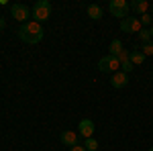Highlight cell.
Masks as SVG:
<instances>
[{
	"label": "cell",
	"instance_id": "3957f363",
	"mask_svg": "<svg viewBox=\"0 0 153 151\" xmlns=\"http://www.w3.org/2000/svg\"><path fill=\"white\" fill-rule=\"evenodd\" d=\"M118 68H120V61H118L114 55H110V53L104 55V57L98 61V71H100V74H112V71L117 74Z\"/></svg>",
	"mask_w": 153,
	"mask_h": 151
},
{
	"label": "cell",
	"instance_id": "2e32d148",
	"mask_svg": "<svg viewBox=\"0 0 153 151\" xmlns=\"http://www.w3.org/2000/svg\"><path fill=\"white\" fill-rule=\"evenodd\" d=\"M133 70H135V65H133L131 61H125V63H120V71H125L127 76H129V74H131Z\"/></svg>",
	"mask_w": 153,
	"mask_h": 151
},
{
	"label": "cell",
	"instance_id": "603a6c76",
	"mask_svg": "<svg viewBox=\"0 0 153 151\" xmlns=\"http://www.w3.org/2000/svg\"><path fill=\"white\" fill-rule=\"evenodd\" d=\"M147 151H153V147H151V149H147Z\"/></svg>",
	"mask_w": 153,
	"mask_h": 151
},
{
	"label": "cell",
	"instance_id": "ba28073f",
	"mask_svg": "<svg viewBox=\"0 0 153 151\" xmlns=\"http://www.w3.org/2000/svg\"><path fill=\"white\" fill-rule=\"evenodd\" d=\"M110 84H112V88H125L127 84H129V76L125 74V71H117L114 76H112V80H110Z\"/></svg>",
	"mask_w": 153,
	"mask_h": 151
},
{
	"label": "cell",
	"instance_id": "5b68a950",
	"mask_svg": "<svg viewBox=\"0 0 153 151\" xmlns=\"http://www.w3.org/2000/svg\"><path fill=\"white\" fill-rule=\"evenodd\" d=\"M141 29H143V25L137 16H127V19L120 21V31H123V33H137V35H139Z\"/></svg>",
	"mask_w": 153,
	"mask_h": 151
},
{
	"label": "cell",
	"instance_id": "e0dca14e",
	"mask_svg": "<svg viewBox=\"0 0 153 151\" xmlns=\"http://www.w3.org/2000/svg\"><path fill=\"white\" fill-rule=\"evenodd\" d=\"M129 55H131V51H127V49H123L120 53L117 55V59L120 61V63H125V61H129Z\"/></svg>",
	"mask_w": 153,
	"mask_h": 151
},
{
	"label": "cell",
	"instance_id": "7c38bea8",
	"mask_svg": "<svg viewBox=\"0 0 153 151\" xmlns=\"http://www.w3.org/2000/svg\"><path fill=\"white\" fill-rule=\"evenodd\" d=\"M88 16L92 19V21H98V19H102V8L98 6V4H88Z\"/></svg>",
	"mask_w": 153,
	"mask_h": 151
},
{
	"label": "cell",
	"instance_id": "52a82bcc",
	"mask_svg": "<svg viewBox=\"0 0 153 151\" xmlns=\"http://www.w3.org/2000/svg\"><path fill=\"white\" fill-rule=\"evenodd\" d=\"M78 131H80L82 137L90 139V137L94 135V121H90V118H82L80 125H78Z\"/></svg>",
	"mask_w": 153,
	"mask_h": 151
},
{
	"label": "cell",
	"instance_id": "8fae6325",
	"mask_svg": "<svg viewBox=\"0 0 153 151\" xmlns=\"http://www.w3.org/2000/svg\"><path fill=\"white\" fill-rule=\"evenodd\" d=\"M129 61L133 63V65H141L143 61H145V55H143L141 51H139V49L135 47V49L131 51V55H129Z\"/></svg>",
	"mask_w": 153,
	"mask_h": 151
},
{
	"label": "cell",
	"instance_id": "ffe728a7",
	"mask_svg": "<svg viewBox=\"0 0 153 151\" xmlns=\"http://www.w3.org/2000/svg\"><path fill=\"white\" fill-rule=\"evenodd\" d=\"M70 151H86V147L84 145H74V147H70Z\"/></svg>",
	"mask_w": 153,
	"mask_h": 151
},
{
	"label": "cell",
	"instance_id": "277c9868",
	"mask_svg": "<svg viewBox=\"0 0 153 151\" xmlns=\"http://www.w3.org/2000/svg\"><path fill=\"white\" fill-rule=\"evenodd\" d=\"M129 8L131 4L127 2V0H112L110 4H108V10H110V14L112 16H123V19H127V14H129Z\"/></svg>",
	"mask_w": 153,
	"mask_h": 151
},
{
	"label": "cell",
	"instance_id": "4fadbf2b",
	"mask_svg": "<svg viewBox=\"0 0 153 151\" xmlns=\"http://www.w3.org/2000/svg\"><path fill=\"white\" fill-rule=\"evenodd\" d=\"M108 49H110V55H114V57H117L118 53L123 51V43H120V39H114V41H110V47H108Z\"/></svg>",
	"mask_w": 153,
	"mask_h": 151
},
{
	"label": "cell",
	"instance_id": "7402d4cb",
	"mask_svg": "<svg viewBox=\"0 0 153 151\" xmlns=\"http://www.w3.org/2000/svg\"><path fill=\"white\" fill-rule=\"evenodd\" d=\"M149 33H151V37H153V25H151V29H149Z\"/></svg>",
	"mask_w": 153,
	"mask_h": 151
},
{
	"label": "cell",
	"instance_id": "44dd1931",
	"mask_svg": "<svg viewBox=\"0 0 153 151\" xmlns=\"http://www.w3.org/2000/svg\"><path fill=\"white\" fill-rule=\"evenodd\" d=\"M4 27H6V23H4V19L0 16V31H4Z\"/></svg>",
	"mask_w": 153,
	"mask_h": 151
},
{
	"label": "cell",
	"instance_id": "6da1fadb",
	"mask_svg": "<svg viewBox=\"0 0 153 151\" xmlns=\"http://www.w3.org/2000/svg\"><path fill=\"white\" fill-rule=\"evenodd\" d=\"M43 27H41V23H37V21H29V23L21 25V29L16 31V35H19V39L23 41V43H29V45H35V43H39L41 39H43Z\"/></svg>",
	"mask_w": 153,
	"mask_h": 151
},
{
	"label": "cell",
	"instance_id": "9c48e42d",
	"mask_svg": "<svg viewBox=\"0 0 153 151\" xmlns=\"http://www.w3.org/2000/svg\"><path fill=\"white\" fill-rule=\"evenodd\" d=\"M59 139L63 145H68V147H74V145H78V135L74 133V131H63L61 135H59Z\"/></svg>",
	"mask_w": 153,
	"mask_h": 151
},
{
	"label": "cell",
	"instance_id": "7a4b0ae2",
	"mask_svg": "<svg viewBox=\"0 0 153 151\" xmlns=\"http://www.w3.org/2000/svg\"><path fill=\"white\" fill-rule=\"evenodd\" d=\"M31 16L35 19L37 23H45L49 16H51V2L47 0H39L33 4V10H31Z\"/></svg>",
	"mask_w": 153,
	"mask_h": 151
},
{
	"label": "cell",
	"instance_id": "ac0fdd59",
	"mask_svg": "<svg viewBox=\"0 0 153 151\" xmlns=\"http://www.w3.org/2000/svg\"><path fill=\"white\" fill-rule=\"evenodd\" d=\"M141 53L147 57V55H153V43H147V45L141 47Z\"/></svg>",
	"mask_w": 153,
	"mask_h": 151
},
{
	"label": "cell",
	"instance_id": "9a60e30c",
	"mask_svg": "<svg viewBox=\"0 0 153 151\" xmlns=\"http://www.w3.org/2000/svg\"><path fill=\"white\" fill-rule=\"evenodd\" d=\"M84 147H86V151H96L98 149V141H96L94 137H90V139L84 141Z\"/></svg>",
	"mask_w": 153,
	"mask_h": 151
},
{
	"label": "cell",
	"instance_id": "30bf717a",
	"mask_svg": "<svg viewBox=\"0 0 153 151\" xmlns=\"http://www.w3.org/2000/svg\"><path fill=\"white\" fill-rule=\"evenodd\" d=\"M149 2L147 0H135V2H131V8L137 12V14H147V10H149Z\"/></svg>",
	"mask_w": 153,
	"mask_h": 151
},
{
	"label": "cell",
	"instance_id": "d6986e66",
	"mask_svg": "<svg viewBox=\"0 0 153 151\" xmlns=\"http://www.w3.org/2000/svg\"><path fill=\"white\" fill-rule=\"evenodd\" d=\"M139 21H141V25H149V27H151V25H153V16H151V14H141Z\"/></svg>",
	"mask_w": 153,
	"mask_h": 151
},
{
	"label": "cell",
	"instance_id": "5bb4252c",
	"mask_svg": "<svg viewBox=\"0 0 153 151\" xmlns=\"http://www.w3.org/2000/svg\"><path fill=\"white\" fill-rule=\"evenodd\" d=\"M139 39H141V43L143 45H147V43H151V33H149V29H141L139 31Z\"/></svg>",
	"mask_w": 153,
	"mask_h": 151
},
{
	"label": "cell",
	"instance_id": "8992f818",
	"mask_svg": "<svg viewBox=\"0 0 153 151\" xmlns=\"http://www.w3.org/2000/svg\"><path fill=\"white\" fill-rule=\"evenodd\" d=\"M10 16L19 23H29V16H31V10L25 6V4H12L10 6Z\"/></svg>",
	"mask_w": 153,
	"mask_h": 151
}]
</instances>
